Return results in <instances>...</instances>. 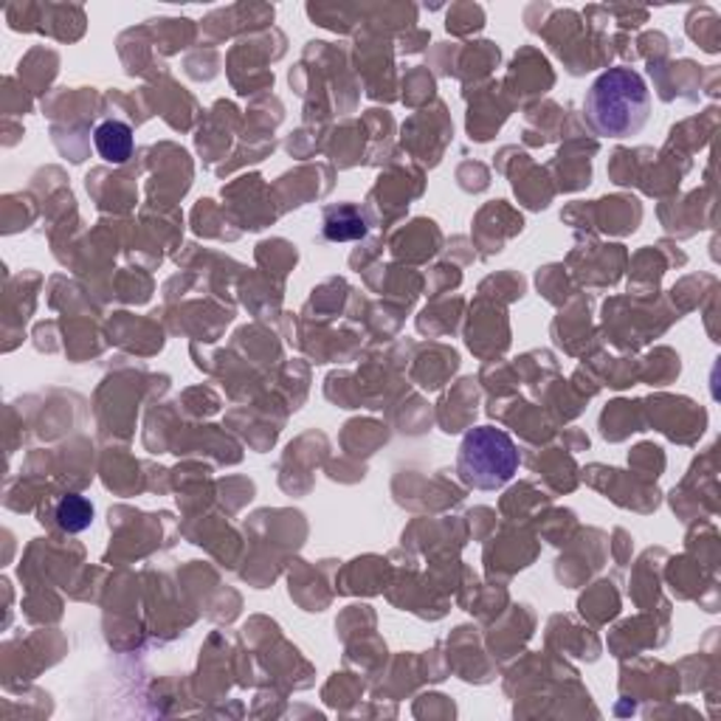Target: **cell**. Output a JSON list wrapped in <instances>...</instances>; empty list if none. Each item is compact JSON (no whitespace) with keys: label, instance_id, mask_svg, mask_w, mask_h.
<instances>
[{"label":"cell","instance_id":"cell-1","mask_svg":"<svg viewBox=\"0 0 721 721\" xmlns=\"http://www.w3.org/2000/svg\"><path fill=\"white\" fill-rule=\"evenodd\" d=\"M592 130L604 139H631L652 118V90L634 68L615 65L592 83L583 99Z\"/></svg>","mask_w":721,"mask_h":721},{"label":"cell","instance_id":"cell-2","mask_svg":"<svg viewBox=\"0 0 721 721\" xmlns=\"http://www.w3.org/2000/svg\"><path fill=\"white\" fill-rule=\"evenodd\" d=\"M519 448L502 429L479 426L459 443L457 473L468 488L477 491H499L519 471Z\"/></svg>","mask_w":721,"mask_h":721},{"label":"cell","instance_id":"cell-3","mask_svg":"<svg viewBox=\"0 0 721 721\" xmlns=\"http://www.w3.org/2000/svg\"><path fill=\"white\" fill-rule=\"evenodd\" d=\"M93 147L107 164H125L132 155V127L118 118H107L93 130Z\"/></svg>","mask_w":721,"mask_h":721},{"label":"cell","instance_id":"cell-4","mask_svg":"<svg viewBox=\"0 0 721 721\" xmlns=\"http://www.w3.org/2000/svg\"><path fill=\"white\" fill-rule=\"evenodd\" d=\"M321 231H325L330 243H347V240L367 237L369 223L358 206L341 203V206L325 208V226H321Z\"/></svg>","mask_w":721,"mask_h":721},{"label":"cell","instance_id":"cell-5","mask_svg":"<svg viewBox=\"0 0 721 721\" xmlns=\"http://www.w3.org/2000/svg\"><path fill=\"white\" fill-rule=\"evenodd\" d=\"M93 521V505L85 496H65L56 505V524L68 533H83Z\"/></svg>","mask_w":721,"mask_h":721}]
</instances>
